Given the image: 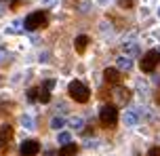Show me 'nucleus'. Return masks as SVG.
<instances>
[{
  "label": "nucleus",
  "instance_id": "f257e3e1",
  "mask_svg": "<svg viewBox=\"0 0 160 156\" xmlns=\"http://www.w3.org/2000/svg\"><path fill=\"white\" fill-rule=\"evenodd\" d=\"M68 93H70V97H72L74 101H78V103H87L88 97H91L88 87L84 84V82H80V80H72V82H70Z\"/></svg>",
  "mask_w": 160,
  "mask_h": 156
},
{
  "label": "nucleus",
  "instance_id": "f03ea898",
  "mask_svg": "<svg viewBox=\"0 0 160 156\" xmlns=\"http://www.w3.org/2000/svg\"><path fill=\"white\" fill-rule=\"evenodd\" d=\"M48 21V17L44 11H34V13H30V15L25 17V30H30V32H34V30H38V28H44Z\"/></svg>",
  "mask_w": 160,
  "mask_h": 156
},
{
  "label": "nucleus",
  "instance_id": "7ed1b4c3",
  "mask_svg": "<svg viewBox=\"0 0 160 156\" xmlns=\"http://www.w3.org/2000/svg\"><path fill=\"white\" fill-rule=\"evenodd\" d=\"M99 120H101L103 127H114V124L118 123V110H116V106L105 103V106L99 110Z\"/></svg>",
  "mask_w": 160,
  "mask_h": 156
},
{
  "label": "nucleus",
  "instance_id": "20e7f679",
  "mask_svg": "<svg viewBox=\"0 0 160 156\" xmlns=\"http://www.w3.org/2000/svg\"><path fill=\"white\" fill-rule=\"evenodd\" d=\"M160 63V51H148L143 57H141V72H145V74H150V72H154L156 70V66Z\"/></svg>",
  "mask_w": 160,
  "mask_h": 156
},
{
  "label": "nucleus",
  "instance_id": "39448f33",
  "mask_svg": "<svg viewBox=\"0 0 160 156\" xmlns=\"http://www.w3.org/2000/svg\"><path fill=\"white\" fill-rule=\"evenodd\" d=\"M40 152V143L36 139H25L19 148V156H36Z\"/></svg>",
  "mask_w": 160,
  "mask_h": 156
},
{
  "label": "nucleus",
  "instance_id": "423d86ee",
  "mask_svg": "<svg viewBox=\"0 0 160 156\" xmlns=\"http://www.w3.org/2000/svg\"><path fill=\"white\" fill-rule=\"evenodd\" d=\"M11 137H13V127H11V124H2V127H0V150L7 148V143L11 141Z\"/></svg>",
  "mask_w": 160,
  "mask_h": 156
},
{
  "label": "nucleus",
  "instance_id": "0eeeda50",
  "mask_svg": "<svg viewBox=\"0 0 160 156\" xmlns=\"http://www.w3.org/2000/svg\"><path fill=\"white\" fill-rule=\"evenodd\" d=\"M103 78H105L108 84H118V82H120V72L116 70V68H105Z\"/></svg>",
  "mask_w": 160,
  "mask_h": 156
},
{
  "label": "nucleus",
  "instance_id": "6e6552de",
  "mask_svg": "<svg viewBox=\"0 0 160 156\" xmlns=\"http://www.w3.org/2000/svg\"><path fill=\"white\" fill-rule=\"evenodd\" d=\"M74 47H76V51H78V53H84V49L88 47V36H84V34H80L78 38L74 40Z\"/></svg>",
  "mask_w": 160,
  "mask_h": 156
},
{
  "label": "nucleus",
  "instance_id": "1a4fd4ad",
  "mask_svg": "<svg viewBox=\"0 0 160 156\" xmlns=\"http://www.w3.org/2000/svg\"><path fill=\"white\" fill-rule=\"evenodd\" d=\"M76 152H78V146L76 143H68V146H61L59 156H76Z\"/></svg>",
  "mask_w": 160,
  "mask_h": 156
},
{
  "label": "nucleus",
  "instance_id": "9d476101",
  "mask_svg": "<svg viewBox=\"0 0 160 156\" xmlns=\"http://www.w3.org/2000/svg\"><path fill=\"white\" fill-rule=\"evenodd\" d=\"M118 68L120 70H131L133 68V57H118Z\"/></svg>",
  "mask_w": 160,
  "mask_h": 156
},
{
  "label": "nucleus",
  "instance_id": "9b49d317",
  "mask_svg": "<svg viewBox=\"0 0 160 156\" xmlns=\"http://www.w3.org/2000/svg\"><path fill=\"white\" fill-rule=\"evenodd\" d=\"M38 101H42V103H48V101H51V91L44 89V87H40V89H38Z\"/></svg>",
  "mask_w": 160,
  "mask_h": 156
},
{
  "label": "nucleus",
  "instance_id": "f8f14e48",
  "mask_svg": "<svg viewBox=\"0 0 160 156\" xmlns=\"http://www.w3.org/2000/svg\"><path fill=\"white\" fill-rule=\"evenodd\" d=\"M124 51H127V57H135V55H139V47H137L135 42L124 44Z\"/></svg>",
  "mask_w": 160,
  "mask_h": 156
},
{
  "label": "nucleus",
  "instance_id": "ddd939ff",
  "mask_svg": "<svg viewBox=\"0 0 160 156\" xmlns=\"http://www.w3.org/2000/svg\"><path fill=\"white\" fill-rule=\"evenodd\" d=\"M137 120H139V118H137L135 112H124V123H127L128 127H135Z\"/></svg>",
  "mask_w": 160,
  "mask_h": 156
},
{
  "label": "nucleus",
  "instance_id": "4468645a",
  "mask_svg": "<svg viewBox=\"0 0 160 156\" xmlns=\"http://www.w3.org/2000/svg\"><path fill=\"white\" fill-rule=\"evenodd\" d=\"M116 97H118V101L127 103V101H128V97H131V93H128L127 89H116Z\"/></svg>",
  "mask_w": 160,
  "mask_h": 156
},
{
  "label": "nucleus",
  "instance_id": "2eb2a0df",
  "mask_svg": "<svg viewBox=\"0 0 160 156\" xmlns=\"http://www.w3.org/2000/svg\"><path fill=\"white\" fill-rule=\"evenodd\" d=\"M70 139H72V135H70L68 131H61L59 135H57V141H59L61 146H68V143H70Z\"/></svg>",
  "mask_w": 160,
  "mask_h": 156
},
{
  "label": "nucleus",
  "instance_id": "dca6fc26",
  "mask_svg": "<svg viewBox=\"0 0 160 156\" xmlns=\"http://www.w3.org/2000/svg\"><path fill=\"white\" fill-rule=\"evenodd\" d=\"M63 124H65V118H61V116H55V118L51 120V127H53L55 131H59V129H61Z\"/></svg>",
  "mask_w": 160,
  "mask_h": 156
},
{
  "label": "nucleus",
  "instance_id": "f3484780",
  "mask_svg": "<svg viewBox=\"0 0 160 156\" xmlns=\"http://www.w3.org/2000/svg\"><path fill=\"white\" fill-rule=\"evenodd\" d=\"M21 124H23L25 129H34V120H32V116H23V118H21Z\"/></svg>",
  "mask_w": 160,
  "mask_h": 156
},
{
  "label": "nucleus",
  "instance_id": "a211bd4d",
  "mask_svg": "<svg viewBox=\"0 0 160 156\" xmlns=\"http://www.w3.org/2000/svg\"><path fill=\"white\" fill-rule=\"evenodd\" d=\"M70 124H72L74 129H82V127H84V120L76 116V118H72V120H70Z\"/></svg>",
  "mask_w": 160,
  "mask_h": 156
},
{
  "label": "nucleus",
  "instance_id": "6ab92c4d",
  "mask_svg": "<svg viewBox=\"0 0 160 156\" xmlns=\"http://www.w3.org/2000/svg\"><path fill=\"white\" fill-rule=\"evenodd\" d=\"M28 99H30V101H38V89H30L28 91Z\"/></svg>",
  "mask_w": 160,
  "mask_h": 156
},
{
  "label": "nucleus",
  "instance_id": "aec40b11",
  "mask_svg": "<svg viewBox=\"0 0 160 156\" xmlns=\"http://www.w3.org/2000/svg\"><path fill=\"white\" fill-rule=\"evenodd\" d=\"M118 4L122 8H133V0H118Z\"/></svg>",
  "mask_w": 160,
  "mask_h": 156
},
{
  "label": "nucleus",
  "instance_id": "412c9836",
  "mask_svg": "<svg viewBox=\"0 0 160 156\" xmlns=\"http://www.w3.org/2000/svg\"><path fill=\"white\" fill-rule=\"evenodd\" d=\"M148 156H160V148L156 146V148H152L150 152H148Z\"/></svg>",
  "mask_w": 160,
  "mask_h": 156
},
{
  "label": "nucleus",
  "instance_id": "4be33fe9",
  "mask_svg": "<svg viewBox=\"0 0 160 156\" xmlns=\"http://www.w3.org/2000/svg\"><path fill=\"white\" fill-rule=\"evenodd\" d=\"M42 87H44V89H48V91H51V89H53V87H55V80H47V82H44V84H42Z\"/></svg>",
  "mask_w": 160,
  "mask_h": 156
},
{
  "label": "nucleus",
  "instance_id": "5701e85b",
  "mask_svg": "<svg viewBox=\"0 0 160 156\" xmlns=\"http://www.w3.org/2000/svg\"><path fill=\"white\" fill-rule=\"evenodd\" d=\"M44 156H57V154H55V152H53V150H48V152H47V154H44Z\"/></svg>",
  "mask_w": 160,
  "mask_h": 156
},
{
  "label": "nucleus",
  "instance_id": "b1692460",
  "mask_svg": "<svg viewBox=\"0 0 160 156\" xmlns=\"http://www.w3.org/2000/svg\"><path fill=\"white\" fill-rule=\"evenodd\" d=\"M0 2H11V4H13V7H15V4H17L15 0H0Z\"/></svg>",
  "mask_w": 160,
  "mask_h": 156
},
{
  "label": "nucleus",
  "instance_id": "393cba45",
  "mask_svg": "<svg viewBox=\"0 0 160 156\" xmlns=\"http://www.w3.org/2000/svg\"><path fill=\"white\" fill-rule=\"evenodd\" d=\"M2 59H4V51L0 49V61H2Z\"/></svg>",
  "mask_w": 160,
  "mask_h": 156
},
{
  "label": "nucleus",
  "instance_id": "a878e982",
  "mask_svg": "<svg viewBox=\"0 0 160 156\" xmlns=\"http://www.w3.org/2000/svg\"><path fill=\"white\" fill-rule=\"evenodd\" d=\"M158 15H160V8H158Z\"/></svg>",
  "mask_w": 160,
  "mask_h": 156
}]
</instances>
